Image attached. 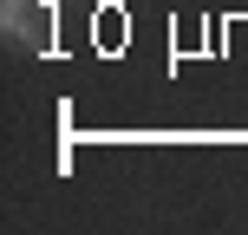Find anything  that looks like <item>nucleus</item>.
Instances as JSON below:
<instances>
[{"label": "nucleus", "instance_id": "obj_1", "mask_svg": "<svg viewBox=\"0 0 248 235\" xmlns=\"http://www.w3.org/2000/svg\"><path fill=\"white\" fill-rule=\"evenodd\" d=\"M52 20H59V0H0V26L39 52L52 46Z\"/></svg>", "mask_w": 248, "mask_h": 235}]
</instances>
